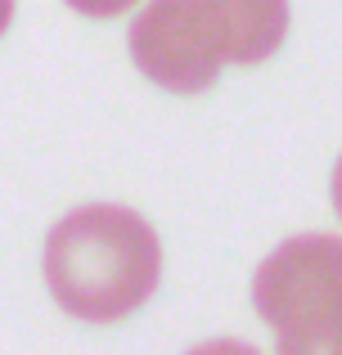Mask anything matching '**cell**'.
<instances>
[{
    "instance_id": "cell-4",
    "label": "cell",
    "mask_w": 342,
    "mask_h": 355,
    "mask_svg": "<svg viewBox=\"0 0 342 355\" xmlns=\"http://www.w3.org/2000/svg\"><path fill=\"white\" fill-rule=\"evenodd\" d=\"M221 63H266L289 36V0H194Z\"/></svg>"
},
{
    "instance_id": "cell-3",
    "label": "cell",
    "mask_w": 342,
    "mask_h": 355,
    "mask_svg": "<svg viewBox=\"0 0 342 355\" xmlns=\"http://www.w3.org/2000/svg\"><path fill=\"white\" fill-rule=\"evenodd\" d=\"M126 45L135 68L171 95H198L221 72V54L207 41L194 0H149V9L135 14Z\"/></svg>"
},
{
    "instance_id": "cell-5",
    "label": "cell",
    "mask_w": 342,
    "mask_h": 355,
    "mask_svg": "<svg viewBox=\"0 0 342 355\" xmlns=\"http://www.w3.org/2000/svg\"><path fill=\"white\" fill-rule=\"evenodd\" d=\"M68 5L86 18H117V14H126V9H135L140 0H68Z\"/></svg>"
},
{
    "instance_id": "cell-6",
    "label": "cell",
    "mask_w": 342,
    "mask_h": 355,
    "mask_svg": "<svg viewBox=\"0 0 342 355\" xmlns=\"http://www.w3.org/2000/svg\"><path fill=\"white\" fill-rule=\"evenodd\" d=\"M334 211H338V220H342V157H338V166H334Z\"/></svg>"
},
{
    "instance_id": "cell-1",
    "label": "cell",
    "mask_w": 342,
    "mask_h": 355,
    "mask_svg": "<svg viewBox=\"0 0 342 355\" xmlns=\"http://www.w3.org/2000/svg\"><path fill=\"white\" fill-rule=\"evenodd\" d=\"M45 288L86 324H113L135 315L162 279V248L144 216L117 202L77 207L45 239Z\"/></svg>"
},
{
    "instance_id": "cell-2",
    "label": "cell",
    "mask_w": 342,
    "mask_h": 355,
    "mask_svg": "<svg viewBox=\"0 0 342 355\" xmlns=\"http://www.w3.org/2000/svg\"><path fill=\"white\" fill-rule=\"evenodd\" d=\"M253 306L289 355H342V239L298 234L257 266Z\"/></svg>"
},
{
    "instance_id": "cell-7",
    "label": "cell",
    "mask_w": 342,
    "mask_h": 355,
    "mask_svg": "<svg viewBox=\"0 0 342 355\" xmlns=\"http://www.w3.org/2000/svg\"><path fill=\"white\" fill-rule=\"evenodd\" d=\"M9 23H14V0H0V36H5Z\"/></svg>"
}]
</instances>
